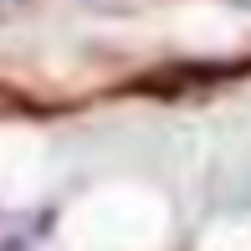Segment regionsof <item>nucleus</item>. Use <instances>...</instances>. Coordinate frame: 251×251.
<instances>
[{
    "instance_id": "1",
    "label": "nucleus",
    "mask_w": 251,
    "mask_h": 251,
    "mask_svg": "<svg viewBox=\"0 0 251 251\" xmlns=\"http://www.w3.org/2000/svg\"><path fill=\"white\" fill-rule=\"evenodd\" d=\"M0 5H10V0H0Z\"/></svg>"
}]
</instances>
